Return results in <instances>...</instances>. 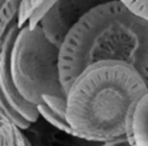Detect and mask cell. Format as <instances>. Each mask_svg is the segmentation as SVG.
I'll return each instance as SVG.
<instances>
[{
	"mask_svg": "<svg viewBox=\"0 0 148 146\" xmlns=\"http://www.w3.org/2000/svg\"><path fill=\"white\" fill-rule=\"evenodd\" d=\"M101 61L125 62L148 80V19L118 0L92 8L64 38L58 68L65 93L77 75Z\"/></svg>",
	"mask_w": 148,
	"mask_h": 146,
	"instance_id": "cell-1",
	"label": "cell"
},
{
	"mask_svg": "<svg viewBox=\"0 0 148 146\" xmlns=\"http://www.w3.org/2000/svg\"><path fill=\"white\" fill-rule=\"evenodd\" d=\"M46 0H21L18 9V16H17V25L23 27L27 23V21L34 13V11L39 8Z\"/></svg>",
	"mask_w": 148,
	"mask_h": 146,
	"instance_id": "cell-10",
	"label": "cell"
},
{
	"mask_svg": "<svg viewBox=\"0 0 148 146\" xmlns=\"http://www.w3.org/2000/svg\"><path fill=\"white\" fill-rule=\"evenodd\" d=\"M57 1L58 0H46L45 2H44L39 8L36 9L33 14L31 15V17L29 19V21H27V25H29V29H33V27H35L37 25H39L40 21L43 19L44 15L48 12V10H49Z\"/></svg>",
	"mask_w": 148,
	"mask_h": 146,
	"instance_id": "cell-12",
	"label": "cell"
},
{
	"mask_svg": "<svg viewBox=\"0 0 148 146\" xmlns=\"http://www.w3.org/2000/svg\"><path fill=\"white\" fill-rule=\"evenodd\" d=\"M25 135L0 108V146H27Z\"/></svg>",
	"mask_w": 148,
	"mask_h": 146,
	"instance_id": "cell-7",
	"label": "cell"
},
{
	"mask_svg": "<svg viewBox=\"0 0 148 146\" xmlns=\"http://www.w3.org/2000/svg\"><path fill=\"white\" fill-rule=\"evenodd\" d=\"M36 108H37L40 116L41 115L43 116L49 123H51L52 125L55 126L56 128H58L61 131L65 132L67 134H70V135H73V132H72L69 124L66 121L65 117H62V116L58 115L51 108L48 107L46 104H42V105L37 106Z\"/></svg>",
	"mask_w": 148,
	"mask_h": 146,
	"instance_id": "cell-9",
	"label": "cell"
},
{
	"mask_svg": "<svg viewBox=\"0 0 148 146\" xmlns=\"http://www.w3.org/2000/svg\"><path fill=\"white\" fill-rule=\"evenodd\" d=\"M148 95L147 80L129 64L101 61L85 68L66 91L65 119L73 136L97 142L121 139L134 103Z\"/></svg>",
	"mask_w": 148,
	"mask_h": 146,
	"instance_id": "cell-2",
	"label": "cell"
},
{
	"mask_svg": "<svg viewBox=\"0 0 148 146\" xmlns=\"http://www.w3.org/2000/svg\"><path fill=\"white\" fill-rule=\"evenodd\" d=\"M21 0H0V49L9 29L17 23Z\"/></svg>",
	"mask_w": 148,
	"mask_h": 146,
	"instance_id": "cell-8",
	"label": "cell"
},
{
	"mask_svg": "<svg viewBox=\"0 0 148 146\" xmlns=\"http://www.w3.org/2000/svg\"><path fill=\"white\" fill-rule=\"evenodd\" d=\"M114 0H58L40 21L45 37L60 48L65 36L92 8Z\"/></svg>",
	"mask_w": 148,
	"mask_h": 146,
	"instance_id": "cell-5",
	"label": "cell"
},
{
	"mask_svg": "<svg viewBox=\"0 0 148 146\" xmlns=\"http://www.w3.org/2000/svg\"><path fill=\"white\" fill-rule=\"evenodd\" d=\"M148 95L129 109L125 119V137L129 146H148L147 141Z\"/></svg>",
	"mask_w": 148,
	"mask_h": 146,
	"instance_id": "cell-6",
	"label": "cell"
},
{
	"mask_svg": "<svg viewBox=\"0 0 148 146\" xmlns=\"http://www.w3.org/2000/svg\"><path fill=\"white\" fill-rule=\"evenodd\" d=\"M18 29V25L15 23L9 29L0 49V108L15 126L25 130L38 121L40 114L35 105L21 95L11 75V50Z\"/></svg>",
	"mask_w": 148,
	"mask_h": 146,
	"instance_id": "cell-4",
	"label": "cell"
},
{
	"mask_svg": "<svg viewBox=\"0 0 148 146\" xmlns=\"http://www.w3.org/2000/svg\"><path fill=\"white\" fill-rule=\"evenodd\" d=\"M99 146H129V144L127 143L125 138H121V139L113 140V141L103 142V144Z\"/></svg>",
	"mask_w": 148,
	"mask_h": 146,
	"instance_id": "cell-13",
	"label": "cell"
},
{
	"mask_svg": "<svg viewBox=\"0 0 148 146\" xmlns=\"http://www.w3.org/2000/svg\"><path fill=\"white\" fill-rule=\"evenodd\" d=\"M131 12L144 19H148V0H118Z\"/></svg>",
	"mask_w": 148,
	"mask_h": 146,
	"instance_id": "cell-11",
	"label": "cell"
},
{
	"mask_svg": "<svg viewBox=\"0 0 148 146\" xmlns=\"http://www.w3.org/2000/svg\"><path fill=\"white\" fill-rule=\"evenodd\" d=\"M60 48L44 35L40 25H25L18 29L11 50L10 69L21 95L36 107L46 104L65 117L66 93L60 81Z\"/></svg>",
	"mask_w": 148,
	"mask_h": 146,
	"instance_id": "cell-3",
	"label": "cell"
}]
</instances>
